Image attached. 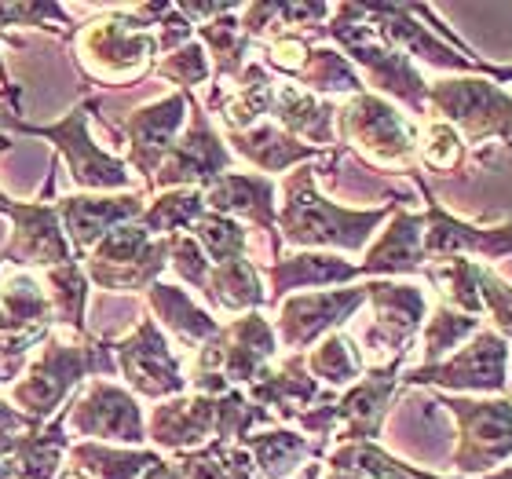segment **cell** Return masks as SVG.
<instances>
[{"mask_svg":"<svg viewBox=\"0 0 512 479\" xmlns=\"http://www.w3.org/2000/svg\"><path fill=\"white\" fill-rule=\"evenodd\" d=\"M172 4H147V8L107 11L103 19L77 26L70 37L74 63L88 85L132 88L147 81L158 55V22L169 15Z\"/></svg>","mask_w":512,"mask_h":479,"instance_id":"1","label":"cell"},{"mask_svg":"<svg viewBox=\"0 0 512 479\" xmlns=\"http://www.w3.org/2000/svg\"><path fill=\"white\" fill-rule=\"evenodd\" d=\"M114 373H118V362H114L107 337H96V333L55 337L48 333V341H44L41 355L30 362L26 377L11 384V403L33 428H41L85 377H114Z\"/></svg>","mask_w":512,"mask_h":479,"instance_id":"2","label":"cell"},{"mask_svg":"<svg viewBox=\"0 0 512 479\" xmlns=\"http://www.w3.org/2000/svg\"><path fill=\"white\" fill-rule=\"evenodd\" d=\"M96 107H99V96L77 99L74 107H70V114H66L63 121H55V125H33V121L0 114V132H4V128H15L22 136L48 139V143L66 158L70 176H74V183L81 191H128V187H132V176H128L125 161L107 154V150L92 139V128L88 125L96 118Z\"/></svg>","mask_w":512,"mask_h":479,"instance_id":"3","label":"cell"},{"mask_svg":"<svg viewBox=\"0 0 512 479\" xmlns=\"http://www.w3.org/2000/svg\"><path fill=\"white\" fill-rule=\"evenodd\" d=\"M315 169H297L293 180H286V205H282V235L293 245H333V249H363L370 231L388 216L384 209L370 213H352V209H337L315 191L311 183Z\"/></svg>","mask_w":512,"mask_h":479,"instance_id":"4","label":"cell"},{"mask_svg":"<svg viewBox=\"0 0 512 479\" xmlns=\"http://www.w3.org/2000/svg\"><path fill=\"white\" fill-rule=\"evenodd\" d=\"M169 264V238H154L132 220L114 227L85 256V275L107 293H147Z\"/></svg>","mask_w":512,"mask_h":479,"instance_id":"5","label":"cell"},{"mask_svg":"<svg viewBox=\"0 0 512 479\" xmlns=\"http://www.w3.org/2000/svg\"><path fill=\"white\" fill-rule=\"evenodd\" d=\"M63 428L74 436H88L92 443H128V447H143L147 443V425H143V410H139L136 395L114 381H88L81 392L70 399V406L59 410Z\"/></svg>","mask_w":512,"mask_h":479,"instance_id":"6","label":"cell"},{"mask_svg":"<svg viewBox=\"0 0 512 479\" xmlns=\"http://www.w3.org/2000/svg\"><path fill=\"white\" fill-rule=\"evenodd\" d=\"M337 121L344 143H352L377 169H406L414 161L417 136L384 99L359 92L337 110Z\"/></svg>","mask_w":512,"mask_h":479,"instance_id":"7","label":"cell"},{"mask_svg":"<svg viewBox=\"0 0 512 479\" xmlns=\"http://www.w3.org/2000/svg\"><path fill=\"white\" fill-rule=\"evenodd\" d=\"M110 352L118 362V373L125 377L128 392L147 395V399H176L187 388L180 355L172 352L158 319L136 322V330L110 341Z\"/></svg>","mask_w":512,"mask_h":479,"instance_id":"8","label":"cell"},{"mask_svg":"<svg viewBox=\"0 0 512 479\" xmlns=\"http://www.w3.org/2000/svg\"><path fill=\"white\" fill-rule=\"evenodd\" d=\"M231 169V150L220 143V136L209 125V114L202 110V103L191 99V125L176 143H172L169 158L161 161V169L154 172L147 194L154 191H176V187H213L220 176H227Z\"/></svg>","mask_w":512,"mask_h":479,"instance_id":"9","label":"cell"},{"mask_svg":"<svg viewBox=\"0 0 512 479\" xmlns=\"http://www.w3.org/2000/svg\"><path fill=\"white\" fill-rule=\"evenodd\" d=\"M74 260V249L66 242L63 220L55 202L33 198V202H15L11 209V235L8 245L0 249V264L26 267H63Z\"/></svg>","mask_w":512,"mask_h":479,"instance_id":"10","label":"cell"},{"mask_svg":"<svg viewBox=\"0 0 512 479\" xmlns=\"http://www.w3.org/2000/svg\"><path fill=\"white\" fill-rule=\"evenodd\" d=\"M191 110V96H165L150 107H139L136 114H128V121H121V136L128 139V165L143 176V194H147L154 172L161 169V161L169 158L172 143L180 136L183 121Z\"/></svg>","mask_w":512,"mask_h":479,"instance_id":"11","label":"cell"},{"mask_svg":"<svg viewBox=\"0 0 512 479\" xmlns=\"http://www.w3.org/2000/svg\"><path fill=\"white\" fill-rule=\"evenodd\" d=\"M55 209H59V220H63L66 242L74 249V260H85L114 227L132 224V220L143 216V191L103 194V198L70 194V198H59Z\"/></svg>","mask_w":512,"mask_h":479,"instance_id":"12","label":"cell"},{"mask_svg":"<svg viewBox=\"0 0 512 479\" xmlns=\"http://www.w3.org/2000/svg\"><path fill=\"white\" fill-rule=\"evenodd\" d=\"M363 304H366V286L289 297L282 304V311H278V337H282L286 348H297L300 352L311 341H319L322 333L337 330L344 319H352Z\"/></svg>","mask_w":512,"mask_h":479,"instance_id":"13","label":"cell"},{"mask_svg":"<svg viewBox=\"0 0 512 479\" xmlns=\"http://www.w3.org/2000/svg\"><path fill=\"white\" fill-rule=\"evenodd\" d=\"M147 439L161 450H202L216 439V395H176L150 414Z\"/></svg>","mask_w":512,"mask_h":479,"instance_id":"14","label":"cell"},{"mask_svg":"<svg viewBox=\"0 0 512 479\" xmlns=\"http://www.w3.org/2000/svg\"><path fill=\"white\" fill-rule=\"evenodd\" d=\"M205 205L220 216H246L271 235L275 231V183L256 172H227L205 187Z\"/></svg>","mask_w":512,"mask_h":479,"instance_id":"15","label":"cell"},{"mask_svg":"<svg viewBox=\"0 0 512 479\" xmlns=\"http://www.w3.org/2000/svg\"><path fill=\"white\" fill-rule=\"evenodd\" d=\"M147 300H150V308H154V315L161 319V326H165V330H169L172 337L187 348V352L202 348L205 341H213L216 333L224 330V326H220L209 311L198 308V304H194L180 286L154 282V286L147 289Z\"/></svg>","mask_w":512,"mask_h":479,"instance_id":"16","label":"cell"},{"mask_svg":"<svg viewBox=\"0 0 512 479\" xmlns=\"http://www.w3.org/2000/svg\"><path fill=\"white\" fill-rule=\"evenodd\" d=\"M359 264H348L341 256H326V253H300V256H282L267 267V278H271V300L286 297L289 289L300 286H337V282H352L359 278Z\"/></svg>","mask_w":512,"mask_h":479,"instance_id":"17","label":"cell"},{"mask_svg":"<svg viewBox=\"0 0 512 479\" xmlns=\"http://www.w3.org/2000/svg\"><path fill=\"white\" fill-rule=\"evenodd\" d=\"M52 304L41 282L26 271H11L0 282V333L52 330Z\"/></svg>","mask_w":512,"mask_h":479,"instance_id":"18","label":"cell"},{"mask_svg":"<svg viewBox=\"0 0 512 479\" xmlns=\"http://www.w3.org/2000/svg\"><path fill=\"white\" fill-rule=\"evenodd\" d=\"M271 114L289 128V136L297 132V136L311 139V147L315 150L330 147L333 143V118H337V110H333L330 103L315 99L311 92H304V88H297V85L275 88Z\"/></svg>","mask_w":512,"mask_h":479,"instance_id":"19","label":"cell"},{"mask_svg":"<svg viewBox=\"0 0 512 479\" xmlns=\"http://www.w3.org/2000/svg\"><path fill=\"white\" fill-rule=\"evenodd\" d=\"M421 235H425V216L399 213L395 224L384 231L381 242L366 253V264H359L363 275H403L417 271L421 264Z\"/></svg>","mask_w":512,"mask_h":479,"instance_id":"20","label":"cell"},{"mask_svg":"<svg viewBox=\"0 0 512 479\" xmlns=\"http://www.w3.org/2000/svg\"><path fill=\"white\" fill-rule=\"evenodd\" d=\"M70 465L85 472L88 479H139L147 469L158 465V454L143 447H107V443H74L66 450Z\"/></svg>","mask_w":512,"mask_h":479,"instance_id":"21","label":"cell"},{"mask_svg":"<svg viewBox=\"0 0 512 479\" xmlns=\"http://www.w3.org/2000/svg\"><path fill=\"white\" fill-rule=\"evenodd\" d=\"M202 293L216 311H253L264 304L260 271L249 264L246 256L209 267V278H205Z\"/></svg>","mask_w":512,"mask_h":479,"instance_id":"22","label":"cell"},{"mask_svg":"<svg viewBox=\"0 0 512 479\" xmlns=\"http://www.w3.org/2000/svg\"><path fill=\"white\" fill-rule=\"evenodd\" d=\"M231 143H235V150L242 158L253 161L256 169H264V172H282V169H289V165H297V161L319 154L311 143H297L289 132H278V128H271V125L231 132Z\"/></svg>","mask_w":512,"mask_h":479,"instance_id":"23","label":"cell"},{"mask_svg":"<svg viewBox=\"0 0 512 479\" xmlns=\"http://www.w3.org/2000/svg\"><path fill=\"white\" fill-rule=\"evenodd\" d=\"M205 213V191L198 187H176V191L150 194V202L143 205V216L136 224L147 235H180L183 227H194V220Z\"/></svg>","mask_w":512,"mask_h":479,"instance_id":"24","label":"cell"},{"mask_svg":"<svg viewBox=\"0 0 512 479\" xmlns=\"http://www.w3.org/2000/svg\"><path fill=\"white\" fill-rule=\"evenodd\" d=\"M242 447L253 454L256 472H260L264 479H286L304 458H311V454L319 458L322 454L319 443H308V439L297 436V432H264V436H246L242 439Z\"/></svg>","mask_w":512,"mask_h":479,"instance_id":"25","label":"cell"},{"mask_svg":"<svg viewBox=\"0 0 512 479\" xmlns=\"http://www.w3.org/2000/svg\"><path fill=\"white\" fill-rule=\"evenodd\" d=\"M48 304H52V319L70 333H88L85 326V308H88V275L85 267L70 260L63 267H52L48 275Z\"/></svg>","mask_w":512,"mask_h":479,"instance_id":"26","label":"cell"},{"mask_svg":"<svg viewBox=\"0 0 512 479\" xmlns=\"http://www.w3.org/2000/svg\"><path fill=\"white\" fill-rule=\"evenodd\" d=\"M308 366L326 384H355L363 377V352L344 333H330L326 341L308 355Z\"/></svg>","mask_w":512,"mask_h":479,"instance_id":"27","label":"cell"},{"mask_svg":"<svg viewBox=\"0 0 512 479\" xmlns=\"http://www.w3.org/2000/svg\"><path fill=\"white\" fill-rule=\"evenodd\" d=\"M297 77L308 85V92H355V96L363 92V81L348 66V59L330 48H311Z\"/></svg>","mask_w":512,"mask_h":479,"instance_id":"28","label":"cell"},{"mask_svg":"<svg viewBox=\"0 0 512 479\" xmlns=\"http://www.w3.org/2000/svg\"><path fill=\"white\" fill-rule=\"evenodd\" d=\"M194 242L202 245V253L216 264H227V260H238L246 256V227L231 220V216L220 213H202L194 220Z\"/></svg>","mask_w":512,"mask_h":479,"instance_id":"29","label":"cell"},{"mask_svg":"<svg viewBox=\"0 0 512 479\" xmlns=\"http://www.w3.org/2000/svg\"><path fill=\"white\" fill-rule=\"evenodd\" d=\"M150 77H165V81H172V85H180L183 96H187L194 85H205V81L213 77L209 52L202 48V41L183 44V48H176V52L161 55L158 63H154V70H150Z\"/></svg>","mask_w":512,"mask_h":479,"instance_id":"30","label":"cell"},{"mask_svg":"<svg viewBox=\"0 0 512 479\" xmlns=\"http://www.w3.org/2000/svg\"><path fill=\"white\" fill-rule=\"evenodd\" d=\"M4 26H41L70 41L77 33V22H70V11L59 4H0V30Z\"/></svg>","mask_w":512,"mask_h":479,"instance_id":"31","label":"cell"},{"mask_svg":"<svg viewBox=\"0 0 512 479\" xmlns=\"http://www.w3.org/2000/svg\"><path fill=\"white\" fill-rule=\"evenodd\" d=\"M472 330H476V319H472V315H458V311L439 308L425 326V362L436 366V359H443V355H447L461 337H469Z\"/></svg>","mask_w":512,"mask_h":479,"instance_id":"32","label":"cell"},{"mask_svg":"<svg viewBox=\"0 0 512 479\" xmlns=\"http://www.w3.org/2000/svg\"><path fill=\"white\" fill-rule=\"evenodd\" d=\"M52 330H26V333H0V388L15 384L22 377V366L30 362L33 348L48 341Z\"/></svg>","mask_w":512,"mask_h":479,"instance_id":"33","label":"cell"},{"mask_svg":"<svg viewBox=\"0 0 512 479\" xmlns=\"http://www.w3.org/2000/svg\"><path fill=\"white\" fill-rule=\"evenodd\" d=\"M169 264L194 289H202L205 278H209V256L202 253V245L194 242L191 235H183V231L180 235H169Z\"/></svg>","mask_w":512,"mask_h":479,"instance_id":"34","label":"cell"},{"mask_svg":"<svg viewBox=\"0 0 512 479\" xmlns=\"http://www.w3.org/2000/svg\"><path fill=\"white\" fill-rule=\"evenodd\" d=\"M421 158H425L432 169H454V165H458L461 143L447 121H436V125L425 132V139H421Z\"/></svg>","mask_w":512,"mask_h":479,"instance_id":"35","label":"cell"},{"mask_svg":"<svg viewBox=\"0 0 512 479\" xmlns=\"http://www.w3.org/2000/svg\"><path fill=\"white\" fill-rule=\"evenodd\" d=\"M180 476L183 479H227L224 465H220V458H216L213 443L202 450H187V454H180Z\"/></svg>","mask_w":512,"mask_h":479,"instance_id":"36","label":"cell"},{"mask_svg":"<svg viewBox=\"0 0 512 479\" xmlns=\"http://www.w3.org/2000/svg\"><path fill=\"white\" fill-rule=\"evenodd\" d=\"M22 432H33V425L8 403V399H0V439L22 436Z\"/></svg>","mask_w":512,"mask_h":479,"instance_id":"37","label":"cell"},{"mask_svg":"<svg viewBox=\"0 0 512 479\" xmlns=\"http://www.w3.org/2000/svg\"><path fill=\"white\" fill-rule=\"evenodd\" d=\"M139 479H183V476H180V469H176L172 461H158L154 469H147Z\"/></svg>","mask_w":512,"mask_h":479,"instance_id":"38","label":"cell"},{"mask_svg":"<svg viewBox=\"0 0 512 479\" xmlns=\"http://www.w3.org/2000/svg\"><path fill=\"white\" fill-rule=\"evenodd\" d=\"M0 150H11V139L0 132ZM11 209H15V202H11L8 194L0 191V216H11Z\"/></svg>","mask_w":512,"mask_h":479,"instance_id":"39","label":"cell"},{"mask_svg":"<svg viewBox=\"0 0 512 479\" xmlns=\"http://www.w3.org/2000/svg\"><path fill=\"white\" fill-rule=\"evenodd\" d=\"M0 479H15V465H11L8 458L0 461Z\"/></svg>","mask_w":512,"mask_h":479,"instance_id":"40","label":"cell"},{"mask_svg":"<svg viewBox=\"0 0 512 479\" xmlns=\"http://www.w3.org/2000/svg\"><path fill=\"white\" fill-rule=\"evenodd\" d=\"M326 479H363V476H355V472H337V469H333Z\"/></svg>","mask_w":512,"mask_h":479,"instance_id":"41","label":"cell"},{"mask_svg":"<svg viewBox=\"0 0 512 479\" xmlns=\"http://www.w3.org/2000/svg\"><path fill=\"white\" fill-rule=\"evenodd\" d=\"M494 479H512V469H509V472H502V476H494Z\"/></svg>","mask_w":512,"mask_h":479,"instance_id":"42","label":"cell"},{"mask_svg":"<svg viewBox=\"0 0 512 479\" xmlns=\"http://www.w3.org/2000/svg\"><path fill=\"white\" fill-rule=\"evenodd\" d=\"M0 41H4V33H0Z\"/></svg>","mask_w":512,"mask_h":479,"instance_id":"43","label":"cell"},{"mask_svg":"<svg viewBox=\"0 0 512 479\" xmlns=\"http://www.w3.org/2000/svg\"><path fill=\"white\" fill-rule=\"evenodd\" d=\"M0 267H4V264H0Z\"/></svg>","mask_w":512,"mask_h":479,"instance_id":"44","label":"cell"}]
</instances>
